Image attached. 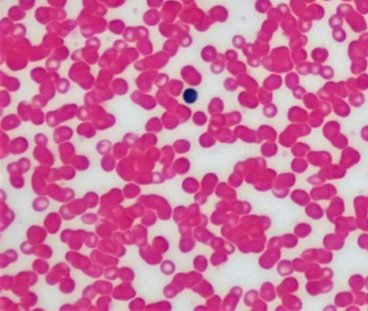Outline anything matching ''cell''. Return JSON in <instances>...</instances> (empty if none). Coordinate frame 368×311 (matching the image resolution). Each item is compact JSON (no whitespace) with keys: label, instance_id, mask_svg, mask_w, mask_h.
Instances as JSON below:
<instances>
[{"label":"cell","instance_id":"1","mask_svg":"<svg viewBox=\"0 0 368 311\" xmlns=\"http://www.w3.org/2000/svg\"><path fill=\"white\" fill-rule=\"evenodd\" d=\"M197 98H198L197 92L194 89H187L184 92V99L186 103H188V104L195 103L197 101Z\"/></svg>","mask_w":368,"mask_h":311}]
</instances>
